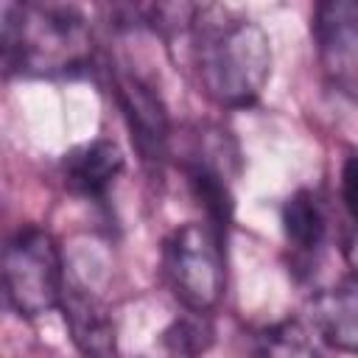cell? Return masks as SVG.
<instances>
[{"label": "cell", "mask_w": 358, "mask_h": 358, "mask_svg": "<svg viewBox=\"0 0 358 358\" xmlns=\"http://www.w3.org/2000/svg\"><path fill=\"white\" fill-rule=\"evenodd\" d=\"M199 87L218 106L255 103L271 76V45L266 31L229 8L196 6L182 31Z\"/></svg>", "instance_id": "obj_1"}, {"label": "cell", "mask_w": 358, "mask_h": 358, "mask_svg": "<svg viewBox=\"0 0 358 358\" xmlns=\"http://www.w3.org/2000/svg\"><path fill=\"white\" fill-rule=\"evenodd\" d=\"M6 73L70 76L92 62L87 17L64 3H6L0 25Z\"/></svg>", "instance_id": "obj_2"}, {"label": "cell", "mask_w": 358, "mask_h": 358, "mask_svg": "<svg viewBox=\"0 0 358 358\" xmlns=\"http://www.w3.org/2000/svg\"><path fill=\"white\" fill-rule=\"evenodd\" d=\"M224 232L210 221H187L162 243V277L187 313H210L227 285Z\"/></svg>", "instance_id": "obj_3"}, {"label": "cell", "mask_w": 358, "mask_h": 358, "mask_svg": "<svg viewBox=\"0 0 358 358\" xmlns=\"http://www.w3.org/2000/svg\"><path fill=\"white\" fill-rule=\"evenodd\" d=\"M64 263L48 229L22 227L3 249V294L17 316L36 319L64 299Z\"/></svg>", "instance_id": "obj_4"}, {"label": "cell", "mask_w": 358, "mask_h": 358, "mask_svg": "<svg viewBox=\"0 0 358 358\" xmlns=\"http://www.w3.org/2000/svg\"><path fill=\"white\" fill-rule=\"evenodd\" d=\"M313 42L324 78L358 103V0H324L313 11Z\"/></svg>", "instance_id": "obj_5"}, {"label": "cell", "mask_w": 358, "mask_h": 358, "mask_svg": "<svg viewBox=\"0 0 358 358\" xmlns=\"http://www.w3.org/2000/svg\"><path fill=\"white\" fill-rule=\"evenodd\" d=\"M115 98L143 159H162L168 148V109L159 92L131 70H115Z\"/></svg>", "instance_id": "obj_6"}, {"label": "cell", "mask_w": 358, "mask_h": 358, "mask_svg": "<svg viewBox=\"0 0 358 358\" xmlns=\"http://www.w3.org/2000/svg\"><path fill=\"white\" fill-rule=\"evenodd\" d=\"M120 171H123V151L117 148V143L106 137L81 143L73 151H67L62 159L64 187L90 201L106 199Z\"/></svg>", "instance_id": "obj_7"}, {"label": "cell", "mask_w": 358, "mask_h": 358, "mask_svg": "<svg viewBox=\"0 0 358 358\" xmlns=\"http://www.w3.org/2000/svg\"><path fill=\"white\" fill-rule=\"evenodd\" d=\"M313 327L338 352L358 355V274L341 277L313 299Z\"/></svg>", "instance_id": "obj_8"}, {"label": "cell", "mask_w": 358, "mask_h": 358, "mask_svg": "<svg viewBox=\"0 0 358 358\" xmlns=\"http://www.w3.org/2000/svg\"><path fill=\"white\" fill-rule=\"evenodd\" d=\"M64 322L84 358H120L109 310L84 288H64Z\"/></svg>", "instance_id": "obj_9"}, {"label": "cell", "mask_w": 358, "mask_h": 358, "mask_svg": "<svg viewBox=\"0 0 358 358\" xmlns=\"http://www.w3.org/2000/svg\"><path fill=\"white\" fill-rule=\"evenodd\" d=\"M282 232H285L288 243L302 255H313L324 243L327 221H324L319 199L310 190H296L285 199V204H282Z\"/></svg>", "instance_id": "obj_10"}, {"label": "cell", "mask_w": 358, "mask_h": 358, "mask_svg": "<svg viewBox=\"0 0 358 358\" xmlns=\"http://www.w3.org/2000/svg\"><path fill=\"white\" fill-rule=\"evenodd\" d=\"M187 185L193 190V199L204 207L207 221L224 232L232 218V190L221 176V171L213 162L199 157L187 165Z\"/></svg>", "instance_id": "obj_11"}, {"label": "cell", "mask_w": 358, "mask_h": 358, "mask_svg": "<svg viewBox=\"0 0 358 358\" xmlns=\"http://www.w3.org/2000/svg\"><path fill=\"white\" fill-rule=\"evenodd\" d=\"M252 358H319L310 336L299 322H277L257 333Z\"/></svg>", "instance_id": "obj_12"}, {"label": "cell", "mask_w": 358, "mask_h": 358, "mask_svg": "<svg viewBox=\"0 0 358 358\" xmlns=\"http://www.w3.org/2000/svg\"><path fill=\"white\" fill-rule=\"evenodd\" d=\"M204 316V313H201ZM199 319H179L171 324V330H165V344L173 355H199L204 352V347L210 344V327Z\"/></svg>", "instance_id": "obj_13"}, {"label": "cell", "mask_w": 358, "mask_h": 358, "mask_svg": "<svg viewBox=\"0 0 358 358\" xmlns=\"http://www.w3.org/2000/svg\"><path fill=\"white\" fill-rule=\"evenodd\" d=\"M341 201L358 227V157H347L341 165Z\"/></svg>", "instance_id": "obj_14"}]
</instances>
